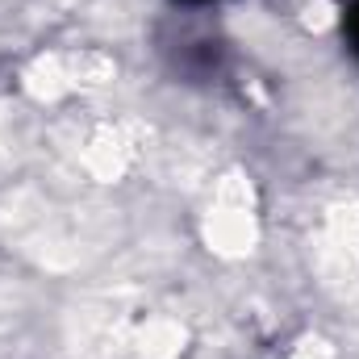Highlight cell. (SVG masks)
<instances>
[{
	"label": "cell",
	"instance_id": "obj_1",
	"mask_svg": "<svg viewBox=\"0 0 359 359\" xmlns=\"http://www.w3.org/2000/svg\"><path fill=\"white\" fill-rule=\"evenodd\" d=\"M343 42L359 63V0H347V8H343Z\"/></svg>",
	"mask_w": 359,
	"mask_h": 359
},
{
	"label": "cell",
	"instance_id": "obj_2",
	"mask_svg": "<svg viewBox=\"0 0 359 359\" xmlns=\"http://www.w3.org/2000/svg\"><path fill=\"white\" fill-rule=\"evenodd\" d=\"M188 4H209V0H188Z\"/></svg>",
	"mask_w": 359,
	"mask_h": 359
}]
</instances>
